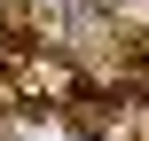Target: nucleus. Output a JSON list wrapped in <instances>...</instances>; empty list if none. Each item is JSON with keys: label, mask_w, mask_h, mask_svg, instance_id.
<instances>
[{"label": "nucleus", "mask_w": 149, "mask_h": 141, "mask_svg": "<svg viewBox=\"0 0 149 141\" xmlns=\"http://www.w3.org/2000/svg\"><path fill=\"white\" fill-rule=\"evenodd\" d=\"M110 16H126V24H149V0H110Z\"/></svg>", "instance_id": "nucleus-2"}, {"label": "nucleus", "mask_w": 149, "mask_h": 141, "mask_svg": "<svg viewBox=\"0 0 149 141\" xmlns=\"http://www.w3.org/2000/svg\"><path fill=\"white\" fill-rule=\"evenodd\" d=\"M24 94H55V102H71V94H79V71H71L63 55H24Z\"/></svg>", "instance_id": "nucleus-1"}]
</instances>
